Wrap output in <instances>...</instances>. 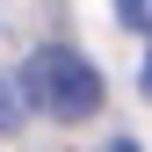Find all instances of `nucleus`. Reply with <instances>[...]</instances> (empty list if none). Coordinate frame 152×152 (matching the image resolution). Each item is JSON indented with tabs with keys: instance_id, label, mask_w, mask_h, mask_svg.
<instances>
[{
	"instance_id": "nucleus-1",
	"label": "nucleus",
	"mask_w": 152,
	"mask_h": 152,
	"mask_svg": "<svg viewBox=\"0 0 152 152\" xmlns=\"http://www.w3.org/2000/svg\"><path fill=\"white\" fill-rule=\"evenodd\" d=\"M22 94H29V109H44V116L80 123V116L102 109V72H94L72 44H44V51L22 65Z\"/></svg>"
},
{
	"instance_id": "nucleus-2",
	"label": "nucleus",
	"mask_w": 152,
	"mask_h": 152,
	"mask_svg": "<svg viewBox=\"0 0 152 152\" xmlns=\"http://www.w3.org/2000/svg\"><path fill=\"white\" fill-rule=\"evenodd\" d=\"M116 15H123L130 29H152V0H116Z\"/></svg>"
},
{
	"instance_id": "nucleus-3",
	"label": "nucleus",
	"mask_w": 152,
	"mask_h": 152,
	"mask_svg": "<svg viewBox=\"0 0 152 152\" xmlns=\"http://www.w3.org/2000/svg\"><path fill=\"white\" fill-rule=\"evenodd\" d=\"M109 152H138V145H130V138H116V145H109Z\"/></svg>"
},
{
	"instance_id": "nucleus-4",
	"label": "nucleus",
	"mask_w": 152,
	"mask_h": 152,
	"mask_svg": "<svg viewBox=\"0 0 152 152\" xmlns=\"http://www.w3.org/2000/svg\"><path fill=\"white\" fill-rule=\"evenodd\" d=\"M145 94H152V58H145Z\"/></svg>"
}]
</instances>
